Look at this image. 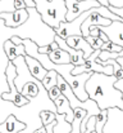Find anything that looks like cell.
Segmentation results:
<instances>
[{"mask_svg":"<svg viewBox=\"0 0 123 133\" xmlns=\"http://www.w3.org/2000/svg\"><path fill=\"white\" fill-rule=\"evenodd\" d=\"M28 18L24 23L18 27H8L4 23V19L0 18V44L4 45L5 40L12 39L13 36H19L22 39H31L39 46L47 45L54 42L55 30L46 25L41 19L40 13L35 6H27Z\"/></svg>","mask_w":123,"mask_h":133,"instance_id":"1","label":"cell"},{"mask_svg":"<svg viewBox=\"0 0 123 133\" xmlns=\"http://www.w3.org/2000/svg\"><path fill=\"white\" fill-rule=\"evenodd\" d=\"M117 82L116 75H106L103 72H92L86 82V92L88 98L94 99L100 110L110 107L123 109V97L119 89L114 87Z\"/></svg>","mask_w":123,"mask_h":133,"instance_id":"2","label":"cell"},{"mask_svg":"<svg viewBox=\"0 0 123 133\" xmlns=\"http://www.w3.org/2000/svg\"><path fill=\"white\" fill-rule=\"evenodd\" d=\"M35 8L40 13L41 19L54 30L65 21L67 5L65 0H34Z\"/></svg>","mask_w":123,"mask_h":133,"instance_id":"3","label":"cell"},{"mask_svg":"<svg viewBox=\"0 0 123 133\" xmlns=\"http://www.w3.org/2000/svg\"><path fill=\"white\" fill-rule=\"evenodd\" d=\"M5 75H6V82H8V85L10 92H4L1 93V98L3 99H6V101H10L13 102L14 105L17 106H23L26 103L30 102V99H27L24 96L21 94V92L15 88V84H14V79L17 76V69L14 66V63L12 61L8 62L6 65V69H5Z\"/></svg>","mask_w":123,"mask_h":133,"instance_id":"4","label":"cell"},{"mask_svg":"<svg viewBox=\"0 0 123 133\" xmlns=\"http://www.w3.org/2000/svg\"><path fill=\"white\" fill-rule=\"evenodd\" d=\"M67 5V14H65V21H72L77 18L83 12L91 9V8H97L101 4L97 0H65Z\"/></svg>","mask_w":123,"mask_h":133,"instance_id":"5","label":"cell"},{"mask_svg":"<svg viewBox=\"0 0 123 133\" xmlns=\"http://www.w3.org/2000/svg\"><path fill=\"white\" fill-rule=\"evenodd\" d=\"M103 133H123V109H108V119L103 128Z\"/></svg>","mask_w":123,"mask_h":133,"instance_id":"6","label":"cell"},{"mask_svg":"<svg viewBox=\"0 0 123 133\" xmlns=\"http://www.w3.org/2000/svg\"><path fill=\"white\" fill-rule=\"evenodd\" d=\"M100 30L104 31L108 36V39L116 44H119L123 48V21H112L108 26H100ZM123 56V49L121 53H118V57Z\"/></svg>","mask_w":123,"mask_h":133,"instance_id":"7","label":"cell"},{"mask_svg":"<svg viewBox=\"0 0 123 133\" xmlns=\"http://www.w3.org/2000/svg\"><path fill=\"white\" fill-rule=\"evenodd\" d=\"M0 18L4 19L5 26L8 27H18L22 23H24L28 18V12L27 8H22V9H15L13 12H1L0 13Z\"/></svg>","mask_w":123,"mask_h":133,"instance_id":"8","label":"cell"},{"mask_svg":"<svg viewBox=\"0 0 123 133\" xmlns=\"http://www.w3.org/2000/svg\"><path fill=\"white\" fill-rule=\"evenodd\" d=\"M65 42H67V44L69 46H72L75 49H78V50H82L85 59H87L92 54V52L95 50V49H92L91 45L88 44L86 38L82 36V35H71V36H68L65 39Z\"/></svg>","mask_w":123,"mask_h":133,"instance_id":"9","label":"cell"},{"mask_svg":"<svg viewBox=\"0 0 123 133\" xmlns=\"http://www.w3.org/2000/svg\"><path fill=\"white\" fill-rule=\"evenodd\" d=\"M54 40L58 43L59 48H62V49H64V50H67V52L69 53V57H71V63H73L75 66L82 65V63L86 61V59L83 58V52H82V50H78V49H75V48L69 46V45L67 44L65 39H63V38H62V36H59L58 34H55Z\"/></svg>","mask_w":123,"mask_h":133,"instance_id":"10","label":"cell"},{"mask_svg":"<svg viewBox=\"0 0 123 133\" xmlns=\"http://www.w3.org/2000/svg\"><path fill=\"white\" fill-rule=\"evenodd\" d=\"M26 128V123L17 119L15 115L10 114L3 123H0V133H18Z\"/></svg>","mask_w":123,"mask_h":133,"instance_id":"11","label":"cell"},{"mask_svg":"<svg viewBox=\"0 0 123 133\" xmlns=\"http://www.w3.org/2000/svg\"><path fill=\"white\" fill-rule=\"evenodd\" d=\"M24 59H26V63H27V66H28V70H30L31 75L35 76V78L39 79V80H42V79L45 78L47 70L41 65L40 61L36 59V58H34V57H31V56H28V54L24 56Z\"/></svg>","mask_w":123,"mask_h":133,"instance_id":"12","label":"cell"},{"mask_svg":"<svg viewBox=\"0 0 123 133\" xmlns=\"http://www.w3.org/2000/svg\"><path fill=\"white\" fill-rule=\"evenodd\" d=\"M54 103L56 106V112L58 114H65L67 122L72 123V120H73V109H72L69 101L67 99V97L60 94L58 98L54 99Z\"/></svg>","mask_w":123,"mask_h":133,"instance_id":"13","label":"cell"},{"mask_svg":"<svg viewBox=\"0 0 123 133\" xmlns=\"http://www.w3.org/2000/svg\"><path fill=\"white\" fill-rule=\"evenodd\" d=\"M4 52L8 56L9 61H13L15 57L18 56H26V50H24V45L23 44H14L10 39L4 42Z\"/></svg>","mask_w":123,"mask_h":133,"instance_id":"14","label":"cell"},{"mask_svg":"<svg viewBox=\"0 0 123 133\" xmlns=\"http://www.w3.org/2000/svg\"><path fill=\"white\" fill-rule=\"evenodd\" d=\"M50 61L53 63H56V65H62V63H69L71 62V57H69V53L62 48H58L55 50H51L50 53H47Z\"/></svg>","mask_w":123,"mask_h":133,"instance_id":"15","label":"cell"},{"mask_svg":"<svg viewBox=\"0 0 123 133\" xmlns=\"http://www.w3.org/2000/svg\"><path fill=\"white\" fill-rule=\"evenodd\" d=\"M53 131H54V133H71L72 123L67 122L65 114H58L56 112V123H55Z\"/></svg>","mask_w":123,"mask_h":133,"instance_id":"16","label":"cell"},{"mask_svg":"<svg viewBox=\"0 0 123 133\" xmlns=\"http://www.w3.org/2000/svg\"><path fill=\"white\" fill-rule=\"evenodd\" d=\"M87 111L82 107L73 109V120H72V131L71 133H81V123L82 119L86 116Z\"/></svg>","mask_w":123,"mask_h":133,"instance_id":"17","label":"cell"},{"mask_svg":"<svg viewBox=\"0 0 123 133\" xmlns=\"http://www.w3.org/2000/svg\"><path fill=\"white\" fill-rule=\"evenodd\" d=\"M39 87H41V85H37L34 82H27L23 85V88L21 89V94L24 96L27 99H31V98H34V97H36L39 94V90H40Z\"/></svg>","mask_w":123,"mask_h":133,"instance_id":"18","label":"cell"},{"mask_svg":"<svg viewBox=\"0 0 123 133\" xmlns=\"http://www.w3.org/2000/svg\"><path fill=\"white\" fill-rule=\"evenodd\" d=\"M58 72L55 71V70H47V72H46V75H45V78L41 80V83H42V85L45 87L46 90H49V89L51 88L53 85H56V80H58Z\"/></svg>","mask_w":123,"mask_h":133,"instance_id":"19","label":"cell"},{"mask_svg":"<svg viewBox=\"0 0 123 133\" xmlns=\"http://www.w3.org/2000/svg\"><path fill=\"white\" fill-rule=\"evenodd\" d=\"M108 119V110H100L97 115H95V131L96 133H103V128Z\"/></svg>","mask_w":123,"mask_h":133,"instance_id":"20","label":"cell"},{"mask_svg":"<svg viewBox=\"0 0 123 133\" xmlns=\"http://www.w3.org/2000/svg\"><path fill=\"white\" fill-rule=\"evenodd\" d=\"M40 118L41 122H42V125H47L50 123L56 122V112H54L51 110H41Z\"/></svg>","mask_w":123,"mask_h":133,"instance_id":"21","label":"cell"},{"mask_svg":"<svg viewBox=\"0 0 123 133\" xmlns=\"http://www.w3.org/2000/svg\"><path fill=\"white\" fill-rule=\"evenodd\" d=\"M100 49H101V50H109V52H117V53H121L123 48L119 44H116V43L108 40V42L103 43V45H101Z\"/></svg>","mask_w":123,"mask_h":133,"instance_id":"22","label":"cell"},{"mask_svg":"<svg viewBox=\"0 0 123 133\" xmlns=\"http://www.w3.org/2000/svg\"><path fill=\"white\" fill-rule=\"evenodd\" d=\"M14 8V0H1L0 1V13L1 12H13Z\"/></svg>","mask_w":123,"mask_h":133,"instance_id":"23","label":"cell"},{"mask_svg":"<svg viewBox=\"0 0 123 133\" xmlns=\"http://www.w3.org/2000/svg\"><path fill=\"white\" fill-rule=\"evenodd\" d=\"M60 94H62V92H60V89H59L58 85H53L51 88L47 90V96H49V98H50L51 101H54L55 98H58Z\"/></svg>","mask_w":123,"mask_h":133,"instance_id":"24","label":"cell"},{"mask_svg":"<svg viewBox=\"0 0 123 133\" xmlns=\"http://www.w3.org/2000/svg\"><path fill=\"white\" fill-rule=\"evenodd\" d=\"M114 14H117L118 17H121L123 19V6H113V5H109L108 6Z\"/></svg>","mask_w":123,"mask_h":133,"instance_id":"25","label":"cell"},{"mask_svg":"<svg viewBox=\"0 0 123 133\" xmlns=\"http://www.w3.org/2000/svg\"><path fill=\"white\" fill-rule=\"evenodd\" d=\"M90 35L92 38H99V35H100V26H92L90 29Z\"/></svg>","mask_w":123,"mask_h":133,"instance_id":"26","label":"cell"},{"mask_svg":"<svg viewBox=\"0 0 123 133\" xmlns=\"http://www.w3.org/2000/svg\"><path fill=\"white\" fill-rule=\"evenodd\" d=\"M14 8H15V9L27 8V4L24 3V0H14Z\"/></svg>","mask_w":123,"mask_h":133,"instance_id":"27","label":"cell"},{"mask_svg":"<svg viewBox=\"0 0 123 133\" xmlns=\"http://www.w3.org/2000/svg\"><path fill=\"white\" fill-rule=\"evenodd\" d=\"M114 87L117 89H119L121 90V93H122V97H123V79H117V82L114 83Z\"/></svg>","mask_w":123,"mask_h":133,"instance_id":"28","label":"cell"},{"mask_svg":"<svg viewBox=\"0 0 123 133\" xmlns=\"http://www.w3.org/2000/svg\"><path fill=\"white\" fill-rule=\"evenodd\" d=\"M109 5H113V6H123V0H109Z\"/></svg>","mask_w":123,"mask_h":133,"instance_id":"29","label":"cell"},{"mask_svg":"<svg viewBox=\"0 0 123 133\" xmlns=\"http://www.w3.org/2000/svg\"><path fill=\"white\" fill-rule=\"evenodd\" d=\"M114 75H116V78L117 79H123V69H118L117 71H114Z\"/></svg>","mask_w":123,"mask_h":133,"instance_id":"30","label":"cell"},{"mask_svg":"<svg viewBox=\"0 0 123 133\" xmlns=\"http://www.w3.org/2000/svg\"><path fill=\"white\" fill-rule=\"evenodd\" d=\"M99 38H100V39H101V40H103L104 43L109 40V39H108V36H106V34H105L104 31H101V30H100V35H99Z\"/></svg>","mask_w":123,"mask_h":133,"instance_id":"31","label":"cell"},{"mask_svg":"<svg viewBox=\"0 0 123 133\" xmlns=\"http://www.w3.org/2000/svg\"><path fill=\"white\" fill-rule=\"evenodd\" d=\"M34 133H46V129H45V127L42 125V127H39Z\"/></svg>","mask_w":123,"mask_h":133,"instance_id":"32","label":"cell"},{"mask_svg":"<svg viewBox=\"0 0 123 133\" xmlns=\"http://www.w3.org/2000/svg\"><path fill=\"white\" fill-rule=\"evenodd\" d=\"M24 3L27 4V6H35V1L34 0H24Z\"/></svg>","mask_w":123,"mask_h":133,"instance_id":"33","label":"cell"},{"mask_svg":"<svg viewBox=\"0 0 123 133\" xmlns=\"http://www.w3.org/2000/svg\"><path fill=\"white\" fill-rule=\"evenodd\" d=\"M116 59H117V62H118V63L121 65V67L123 69V56H122V57H117Z\"/></svg>","mask_w":123,"mask_h":133,"instance_id":"34","label":"cell"},{"mask_svg":"<svg viewBox=\"0 0 123 133\" xmlns=\"http://www.w3.org/2000/svg\"><path fill=\"white\" fill-rule=\"evenodd\" d=\"M91 133H96V131H92V132H91Z\"/></svg>","mask_w":123,"mask_h":133,"instance_id":"35","label":"cell"},{"mask_svg":"<svg viewBox=\"0 0 123 133\" xmlns=\"http://www.w3.org/2000/svg\"><path fill=\"white\" fill-rule=\"evenodd\" d=\"M78 1H82V0H78Z\"/></svg>","mask_w":123,"mask_h":133,"instance_id":"36","label":"cell"},{"mask_svg":"<svg viewBox=\"0 0 123 133\" xmlns=\"http://www.w3.org/2000/svg\"><path fill=\"white\" fill-rule=\"evenodd\" d=\"M0 1H1V0H0Z\"/></svg>","mask_w":123,"mask_h":133,"instance_id":"37","label":"cell"}]
</instances>
